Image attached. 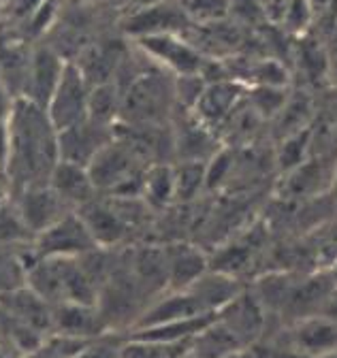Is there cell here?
Returning <instances> with one entry per match:
<instances>
[{
    "instance_id": "5",
    "label": "cell",
    "mask_w": 337,
    "mask_h": 358,
    "mask_svg": "<svg viewBox=\"0 0 337 358\" xmlns=\"http://www.w3.org/2000/svg\"><path fill=\"white\" fill-rule=\"evenodd\" d=\"M90 83L83 77L77 62L69 60L64 73L60 77L58 87L48 105V115L56 130H64L81 120L88 117V99H90Z\"/></svg>"
},
{
    "instance_id": "11",
    "label": "cell",
    "mask_w": 337,
    "mask_h": 358,
    "mask_svg": "<svg viewBox=\"0 0 337 358\" xmlns=\"http://www.w3.org/2000/svg\"><path fill=\"white\" fill-rule=\"evenodd\" d=\"M77 213L81 215L83 222H86V227H88L92 239L96 241V245L103 250L117 248L120 243H124L126 237L131 235L126 222L122 220V215L117 213V209L113 207V203L107 196L99 194L90 203L79 207Z\"/></svg>"
},
{
    "instance_id": "22",
    "label": "cell",
    "mask_w": 337,
    "mask_h": 358,
    "mask_svg": "<svg viewBox=\"0 0 337 358\" xmlns=\"http://www.w3.org/2000/svg\"><path fill=\"white\" fill-rule=\"evenodd\" d=\"M175 171V203H190L201 196L207 179V160H180Z\"/></svg>"
},
{
    "instance_id": "29",
    "label": "cell",
    "mask_w": 337,
    "mask_h": 358,
    "mask_svg": "<svg viewBox=\"0 0 337 358\" xmlns=\"http://www.w3.org/2000/svg\"><path fill=\"white\" fill-rule=\"evenodd\" d=\"M90 339H71L60 335H50L38 348L28 352L24 358H73Z\"/></svg>"
},
{
    "instance_id": "33",
    "label": "cell",
    "mask_w": 337,
    "mask_h": 358,
    "mask_svg": "<svg viewBox=\"0 0 337 358\" xmlns=\"http://www.w3.org/2000/svg\"><path fill=\"white\" fill-rule=\"evenodd\" d=\"M15 103H17V94L7 85V81L0 77V122L11 120Z\"/></svg>"
},
{
    "instance_id": "9",
    "label": "cell",
    "mask_w": 337,
    "mask_h": 358,
    "mask_svg": "<svg viewBox=\"0 0 337 358\" xmlns=\"http://www.w3.org/2000/svg\"><path fill=\"white\" fill-rule=\"evenodd\" d=\"M113 139V126H103L90 117L58 130L60 160L88 166L90 160Z\"/></svg>"
},
{
    "instance_id": "39",
    "label": "cell",
    "mask_w": 337,
    "mask_h": 358,
    "mask_svg": "<svg viewBox=\"0 0 337 358\" xmlns=\"http://www.w3.org/2000/svg\"><path fill=\"white\" fill-rule=\"evenodd\" d=\"M327 271H329V275H331V280H333V286L337 288V260L331 264V268H327Z\"/></svg>"
},
{
    "instance_id": "19",
    "label": "cell",
    "mask_w": 337,
    "mask_h": 358,
    "mask_svg": "<svg viewBox=\"0 0 337 358\" xmlns=\"http://www.w3.org/2000/svg\"><path fill=\"white\" fill-rule=\"evenodd\" d=\"M333 166H327L324 160L308 158L301 166L284 173V194L288 196H316L320 192H329L331 179H333Z\"/></svg>"
},
{
    "instance_id": "18",
    "label": "cell",
    "mask_w": 337,
    "mask_h": 358,
    "mask_svg": "<svg viewBox=\"0 0 337 358\" xmlns=\"http://www.w3.org/2000/svg\"><path fill=\"white\" fill-rule=\"evenodd\" d=\"M186 290H192L194 296L201 301V305L209 313H218L222 307H227L237 294H241V284L235 275L224 273L220 268L209 266L207 271Z\"/></svg>"
},
{
    "instance_id": "41",
    "label": "cell",
    "mask_w": 337,
    "mask_h": 358,
    "mask_svg": "<svg viewBox=\"0 0 337 358\" xmlns=\"http://www.w3.org/2000/svg\"><path fill=\"white\" fill-rule=\"evenodd\" d=\"M0 358H9V356H7V352L3 350V345H0Z\"/></svg>"
},
{
    "instance_id": "36",
    "label": "cell",
    "mask_w": 337,
    "mask_h": 358,
    "mask_svg": "<svg viewBox=\"0 0 337 358\" xmlns=\"http://www.w3.org/2000/svg\"><path fill=\"white\" fill-rule=\"evenodd\" d=\"M329 196L337 209V160H335V169H333V179H331V186H329Z\"/></svg>"
},
{
    "instance_id": "26",
    "label": "cell",
    "mask_w": 337,
    "mask_h": 358,
    "mask_svg": "<svg viewBox=\"0 0 337 358\" xmlns=\"http://www.w3.org/2000/svg\"><path fill=\"white\" fill-rule=\"evenodd\" d=\"M194 26L224 22L231 15V0H175Z\"/></svg>"
},
{
    "instance_id": "28",
    "label": "cell",
    "mask_w": 337,
    "mask_h": 358,
    "mask_svg": "<svg viewBox=\"0 0 337 358\" xmlns=\"http://www.w3.org/2000/svg\"><path fill=\"white\" fill-rule=\"evenodd\" d=\"M129 339V333L107 331L94 339H90L73 358H124V343Z\"/></svg>"
},
{
    "instance_id": "1",
    "label": "cell",
    "mask_w": 337,
    "mask_h": 358,
    "mask_svg": "<svg viewBox=\"0 0 337 358\" xmlns=\"http://www.w3.org/2000/svg\"><path fill=\"white\" fill-rule=\"evenodd\" d=\"M11 124V156L7 177L11 194L26 186L50 184V177L60 162L58 130L52 124L48 109L17 96Z\"/></svg>"
},
{
    "instance_id": "35",
    "label": "cell",
    "mask_w": 337,
    "mask_h": 358,
    "mask_svg": "<svg viewBox=\"0 0 337 358\" xmlns=\"http://www.w3.org/2000/svg\"><path fill=\"white\" fill-rule=\"evenodd\" d=\"M320 313H322V316H327V318H331V320L337 322V288L329 294V299H327V303L322 305Z\"/></svg>"
},
{
    "instance_id": "32",
    "label": "cell",
    "mask_w": 337,
    "mask_h": 358,
    "mask_svg": "<svg viewBox=\"0 0 337 358\" xmlns=\"http://www.w3.org/2000/svg\"><path fill=\"white\" fill-rule=\"evenodd\" d=\"M43 0H3V20L9 24H28Z\"/></svg>"
},
{
    "instance_id": "16",
    "label": "cell",
    "mask_w": 337,
    "mask_h": 358,
    "mask_svg": "<svg viewBox=\"0 0 337 358\" xmlns=\"http://www.w3.org/2000/svg\"><path fill=\"white\" fill-rule=\"evenodd\" d=\"M166 258V290L190 288L207 268L209 258L192 243H168L164 245Z\"/></svg>"
},
{
    "instance_id": "10",
    "label": "cell",
    "mask_w": 337,
    "mask_h": 358,
    "mask_svg": "<svg viewBox=\"0 0 337 358\" xmlns=\"http://www.w3.org/2000/svg\"><path fill=\"white\" fill-rule=\"evenodd\" d=\"M218 320L241 341L243 348H250V343H254L265 329V307L254 292L243 290L218 311Z\"/></svg>"
},
{
    "instance_id": "14",
    "label": "cell",
    "mask_w": 337,
    "mask_h": 358,
    "mask_svg": "<svg viewBox=\"0 0 337 358\" xmlns=\"http://www.w3.org/2000/svg\"><path fill=\"white\" fill-rule=\"evenodd\" d=\"M190 26L188 17L180 9L175 0L166 3V0H158L154 5L143 7L135 15L129 17L124 24V30L133 38L150 36V34H162V32H186Z\"/></svg>"
},
{
    "instance_id": "12",
    "label": "cell",
    "mask_w": 337,
    "mask_h": 358,
    "mask_svg": "<svg viewBox=\"0 0 337 358\" xmlns=\"http://www.w3.org/2000/svg\"><path fill=\"white\" fill-rule=\"evenodd\" d=\"M107 324L96 305L64 301L54 305V327L52 335L71 339H94L107 333Z\"/></svg>"
},
{
    "instance_id": "40",
    "label": "cell",
    "mask_w": 337,
    "mask_h": 358,
    "mask_svg": "<svg viewBox=\"0 0 337 358\" xmlns=\"http://www.w3.org/2000/svg\"><path fill=\"white\" fill-rule=\"evenodd\" d=\"M318 358H337V350H333V352H327V354H322V356H318Z\"/></svg>"
},
{
    "instance_id": "31",
    "label": "cell",
    "mask_w": 337,
    "mask_h": 358,
    "mask_svg": "<svg viewBox=\"0 0 337 358\" xmlns=\"http://www.w3.org/2000/svg\"><path fill=\"white\" fill-rule=\"evenodd\" d=\"M235 166V154L231 150H218L212 158L207 160V179H205V188L207 190H218L222 188Z\"/></svg>"
},
{
    "instance_id": "3",
    "label": "cell",
    "mask_w": 337,
    "mask_h": 358,
    "mask_svg": "<svg viewBox=\"0 0 337 358\" xmlns=\"http://www.w3.org/2000/svg\"><path fill=\"white\" fill-rule=\"evenodd\" d=\"M135 48L171 77L201 75L207 58L182 32H162L135 38Z\"/></svg>"
},
{
    "instance_id": "6",
    "label": "cell",
    "mask_w": 337,
    "mask_h": 358,
    "mask_svg": "<svg viewBox=\"0 0 337 358\" xmlns=\"http://www.w3.org/2000/svg\"><path fill=\"white\" fill-rule=\"evenodd\" d=\"M245 94L248 85L237 79L207 81L196 105L192 107V113L203 126H207L214 134H220L227 120L245 101Z\"/></svg>"
},
{
    "instance_id": "17",
    "label": "cell",
    "mask_w": 337,
    "mask_h": 358,
    "mask_svg": "<svg viewBox=\"0 0 337 358\" xmlns=\"http://www.w3.org/2000/svg\"><path fill=\"white\" fill-rule=\"evenodd\" d=\"M50 186L75 211L99 196V190L88 173V166L66 162V160H60L56 164L50 177Z\"/></svg>"
},
{
    "instance_id": "27",
    "label": "cell",
    "mask_w": 337,
    "mask_h": 358,
    "mask_svg": "<svg viewBox=\"0 0 337 358\" xmlns=\"http://www.w3.org/2000/svg\"><path fill=\"white\" fill-rule=\"evenodd\" d=\"M190 343H154L129 337L124 343V358H186Z\"/></svg>"
},
{
    "instance_id": "2",
    "label": "cell",
    "mask_w": 337,
    "mask_h": 358,
    "mask_svg": "<svg viewBox=\"0 0 337 358\" xmlns=\"http://www.w3.org/2000/svg\"><path fill=\"white\" fill-rule=\"evenodd\" d=\"M173 107L175 87L171 81H166V71L154 64L152 71H139L122 87L117 122L133 126H160L173 113Z\"/></svg>"
},
{
    "instance_id": "13",
    "label": "cell",
    "mask_w": 337,
    "mask_h": 358,
    "mask_svg": "<svg viewBox=\"0 0 337 358\" xmlns=\"http://www.w3.org/2000/svg\"><path fill=\"white\" fill-rule=\"evenodd\" d=\"M0 307L7 309L11 316L34 329L38 335L50 337L54 327V305L43 296H38L30 286L22 284L5 294H0Z\"/></svg>"
},
{
    "instance_id": "25",
    "label": "cell",
    "mask_w": 337,
    "mask_h": 358,
    "mask_svg": "<svg viewBox=\"0 0 337 358\" xmlns=\"http://www.w3.org/2000/svg\"><path fill=\"white\" fill-rule=\"evenodd\" d=\"M290 92L280 85H250L245 101L263 120H273L286 105Z\"/></svg>"
},
{
    "instance_id": "20",
    "label": "cell",
    "mask_w": 337,
    "mask_h": 358,
    "mask_svg": "<svg viewBox=\"0 0 337 358\" xmlns=\"http://www.w3.org/2000/svg\"><path fill=\"white\" fill-rule=\"evenodd\" d=\"M216 318H218V313H207V316L173 320V322L148 327V329H135V331L129 333V337L139 339V341H154V343H190L201 331H205Z\"/></svg>"
},
{
    "instance_id": "4",
    "label": "cell",
    "mask_w": 337,
    "mask_h": 358,
    "mask_svg": "<svg viewBox=\"0 0 337 358\" xmlns=\"http://www.w3.org/2000/svg\"><path fill=\"white\" fill-rule=\"evenodd\" d=\"M96 241L92 239L86 222L81 215L71 209L60 220L43 233H38L32 241L34 258H75L96 250Z\"/></svg>"
},
{
    "instance_id": "15",
    "label": "cell",
    "mask_w": 337,
    "mask_h": 358,
    "mask_svg": "<svg viewBox=\"0 0 337 358\" xmlns=\"http://www.w3.org/2000/svg\"><path fill=\"white\" fill-rule=\"evenodd\" d=\"M288 335H290V348L312 358L337 350V322L322 316V313L297 318L292 322Z\"/></svg>"
},
{
    "instance_id": "37",
    "label": "cell",
    "mask_w": 337,
    "mask_h": 358,
    "mask_svg": "<svg viewBox=\"0 0 337 358\" xmlns=\"http://www.w3.org/2000/svg\"><path fill=\"white\" fill-rule=\"evenodd\" d=\"M308 3L312 5L314 13H327V7H329V0H308Z\"/></svg>"
},
{
    "instance_id": "21",
    "label": "cell",
    "mask_w": 337,
    "mask_h": 358,
    "mask_svg": "<svg viewBox=\"0 0 337 358\" xmlns=\"http://www.w3.org/2000/svg\"><path fill=\"white\" fill-rule=\"evenodd\" d=\"M152 211H162L175 203V171L168 162H154L145 171L143 196Z\"/></svg>"
},
{
    "instance_id": "38",
    "label": "cell",
    "mask_w": 337,
    "mask_h": 358,
    "mask_svg": "<svg viewBox=\"0 0 337 358\" xmlns=\"http://www.w3.org/2000/svg\"><path fill=\"white\" fill-rule=\"evenodd\" d=\"M327 13L333 22H337V0H329V7H327Z\"/></svg>"
},
{
    "instance_id": "8",
    "label": "cell",
    "mask_w": 337,
    "mask_h": 358,
    "mask_svg": "<svg viewBox=\"0 0 337 358\" xmlns=\"http://www.w3.org/2000/svg\"><path fill=\"white\" fill-rule=\"evenodd\" d=\"M24 224L30 229V233L36 237L43 233L56 220H60L71 207L56 194V190L50 184L38 186H26L11 194Z\"/></svg>"
},
{
    "instance_id": "34",
    "label": "cell",
    "mask_w": 337,
    "mask_h": 358,
    "mask_svg": "<svg viewBox=\"0 0 337 358\" xmlns=\"http://www.w3.org/2000/svg\"><path fill=\"white\" fill-rule=\"evenodd\" d=\"M11 156V124L0 122V171L7 173V162Z\"/></svg>"
},
{
    "instance_id": "24",
    "label": "cell",
    "mask_w": 337,
    "mask_h": 358,
    "mask_svg": "<svg viewBox=\"0 0 337 358\" xmlns=\"http://www.w3.org/2000/svg\"><path fill=\"white\" fill-rule=\"evenodd\" d=\"M32 239H34V235L24 224L13 199L5 201L0 205V245L22 248V245L32 243Z\"/></svg>"
},
{
    "instance_id": "30",
    "label": "cell",
    "mask_w": 337,
    "mask_h": 358,
    "mask_svg": "<svg viewBox=\"0 0 337 358\" xmlns=\"http://www.w3.org/2000/svg\"><path fill=\"white\" fill-rule=\"evenodd\" d=\"M314 9L308 0H286V9L282 15V26L288 34L301 36L310 30L314 22Z\"/></svg>"
},
{
    "instance_id": "23",
    "label": "cell",
    "mask_w": 337,
    "mask_h": 358,
    "mask_svg": "<svg viewBox=\"0 0 337 358\" xmlns=\"http://www.w3.org/2000/svg\"><path fill=\"white\" fill-rule=\"evenodd\" d=\"M312 143H314V137H312V128L310 126L299 130V132L288 134V137H284L280 141V150H278V156H275L278 169L282 173H288L292 169L301 166L310 158Z\"/></svg>"
},
{
    "instance_id": "7",
    "label": "cell",
    "mask_w": 337,
    "mask_h": 358,
    "mask_svg": "<svg viewBox=\"0 0 337 358\" xmlns=\"http://www.w3.org/2000/svg\"><path fill=\"white\" fill-rule=\"evenodd\" d=\"M66 62L69 60L62 58V54L56 52L54 48H50V45H36V48L30 52L22 96L48 109L54 90L60 83Z\"/></svg>"
}]
</instances>
